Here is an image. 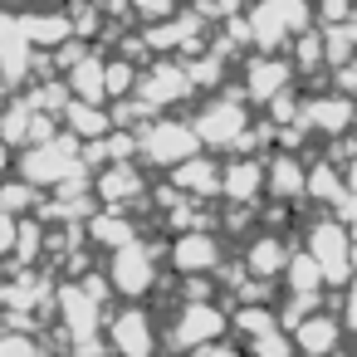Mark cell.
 <instances>
[{"mask_svg":"<svg viewBox=\"0 0 357 357\" xmlns=\"http://www.w3.org/2000/svg\"><path fill=\"white\" fill-rule=\"evenodd\" d=\"M191 128L201 137V152L211 157H235V152H250L255 137H269L274 128L269 123H255L250 103L240 93H211L196 113H191ZM264 157V152H259Z\"/></svg>","mask_w":357,"mask_h":357,"instance_id":"cell-1","label":"cell"},{"mask_svg":"<svg viewBox=\"0 0 357 357\" xmlns=\"http://www.w3.org/2000/svg\"><path fill=\"white\" fill-rule=\"evenodd\" d=\"M255 54H289V45L313 30V0H250L240 10Z\"/></svg>","mask_w":357,"mask_h":357,"instance_id":"cell-2","label":"cell"},{"mask_svg":"<svg viewBox=\"0 0 357 357\" xmlns=\"http://www.w3.org/2000/svg\"><path fill=\"white\" fill-rule=\"evenodd\" d=\"M230 333V308L220 298H181L172 313H167V328H162V347H172L176 357H191L201 352L206 342H220Z\"/></svg>","mask_w":357,"mask_h":357,"instance_id":"cell-3","label":"cell"},{"mask_svg":"<svg viewBox=\"0 0 357 357\" xmlns=\"http://www.w3.org/2000/svg\"><path fill=\"white\" fill-rule=\"evenodd\" d=\"M162 259H167V245H152V240H128L108 255L103 264V279L108 289L123 298V303H142L157 294V274H162Z\"/></svg>","mask_w":357,"mask_h":357,"instance_id":"cell-4","label":"cell"},{"mask_svg":"<svg viewBox=\"0 0 357 357\" xmlns=\"http://www.w3.org/2000/svg\"><path fill=\"white\" fill-rule=\"evenodd\" d=\"M79 172H89V162H84V142L69 137V132H54L45 142H30L15 157V176L30 181V186H40V191H54L69 176H79Z\"/></svg>","mask_w":357,"mask_h":357,"instance_id":"cell-5","label":"cell"},{"mask_svg":"<svg viewBox=\"0 0 357 357\" xmlns=\"http://www.w3.org/2000/svg\"><path fill=\"white\" fill-rule=\"evenodd\" d=\"M201 152V137H196V128H191V118H147L142 128H137V162H147V167H157V172H172V167H181V162H191Z\"/></svg>","mask_w":357,"mask_h":357,"instance_id":"cell-6","label":"cell"},{"mask_svg":"<svg viewBox=\"0 0 357 357\" xmlns=\"http://www.w3.org/2000/svg\"><path fill=\"white\" fill-rule=\"evenodd\" d=\"M303 250H308V255H313V264L323 269L328 289H342V284H347L357 245H352V235H347L342 215H333V211H318V215L303 225Z\"/></svg>","mask_w":357,"mask_h":357,"instance_id":"cell-7","label":"cell"},{"mask_svg":"<svg viewBox=\"0 0 357 357\" xmlns=\"http://www.w3.org/2000/svg\"><path fill=\"white\" fill-rule=\"evenodd\" d=\"M167 264H172L181 279H220V269L230 264V250H225V240H220L215 225H201V230L172 235Z\"/></svg>","mask_w":357,"mask_h":357,"instance_id":"cell-8","label":"cell"},{"mask_svg":"<svg viewBox=\"0 0 357 357\" xmlns=\"http://www.w3.org/2000/svg\"><path fill=\"white\" fill-rule=\"evenodd\" d=\"M103 337H108V352L113 357H162V323L142 303L113 308L108 323H103Z\"/></svg>","mask_w":357,"mask_h":357,"instance_id":"cell-9","label":"cell"},{"mask_svg":"<svg viewBox=\"0 0 357 357\" xmlns=\"http://www.w3.org/2000/svg\"><path fill=\"white\" fill-rule=\"evenodd\" d=\"M191 93H196V84H191V74H186L181 59H152V64H142L137 93H132V98L147 108V118H162L167 108L186 103Z\"/></svg>","mask_w":357,"mask_h":357,"instance_id":"cell-10","label":"cell"},{"mask_svg":"<svg viewBox=\"0 0 357 357\" xmlns=\"http://www.w3.org/2000/svg\"><path fill=\"white\" fill-rule=\"evenodd\" d=\"M298 123L308 128V137H347L357 128V98L342 93V89H323V93H303L298 103Z\"/></svg>","mask_w":357,"mask_h":357,"instance_id":"cell-11","label":"cell"},{"mask_svg":"<svg viewBox=\"0 0 357 357\" xmlns=\"http://www.w3.org/2000/svg\"><path fill=\"white\" fill-rule=\"evenodd\" d=\"M240 74H245V84H240V98L250 103V108H264V103H274L279 93H289L294 89V64H289V54H250L245 64H240Z\"/></svg>","mask_w":357,"mask_h":357,"instance_id":"cell-12","label":"cell"},{"mask_svg":"<svg viewBox=\"0 0 357 357\" xmlns=\"http://www.w3.org/2000/svg\"><path fill=\"white\" fill-rule=\"evenodd\" d=\"M289 255H294V245H289V235L284 230H269V225H259V230H250V240L240 245V269H245V279H259V284H279L284 279V264H289Z\"/></svg>","mask_w":357,"mask_h":357,"instance_id":"cell-13","label":"cell"},{"mask_svg":"<svg viewBox=\"0 0 357 357\" xmlns=\"http://www.w3.org/2000/svg\"><path fill=\"white\" fill-rule=\"evenodd\" d=\"M264 196H269V186H264V157L259 152H235L220 162V201L259 206Z\"/></svg>","mask_w":357,"mask_h":357,"instance_id":"cell-14","label":"cell"},{"mask_svg":"<svg viewBox=\"0 0 357 357\" xmlns=\"http://www.w3.org/2000/svg\"><path fill=\"white\" fill-rule=\"evenodd\" d=\"M35 40L25 35V15L10 10V15H0V79H6L10 89L30 84V69H35Z\"/></svg>","mask_w":357,"mask_h":357,"instance_id":"cell-15","label":"cell"},{"mask_svg":"<svg viewBox=\"0 0 357 357\" xmlns=\"http://www.w3.org/2000/svg\"><path fill=\"white\" fill-rule=\"evenodd\" d=\"M93 196H98V206H108V211L137 206V201L147 196V172H142V162H108V167H98Z\"/></svg>","mask_w":357,"mask_h":357,"instance_id":"cell-16","label":"cell"},{"mask_svg":"<svg viewBox=\"0 0 357 357\" xmlns=\"http://www.w3.org/2000/svg\"><path fill=\"white\" fill-rule=\"evenodd\" d=\"M289 337H294V352H298V357H342V337H347V323H342L337 313L318 308V313L298 318V323L289 328Z\"/></svg>","mask_w":357,"mask_h":357,"instance_id":"cell-17","label":"cell"},{"mask_svg":"<svg viewBox=\"0 0 357 357\" xmlns=\"http://www.w3.org/2000/svg\"><path fill=\"white\" fill-rule=\"evenodd\" d=\"M264 186L279 206L308 201V162L298 152H264Z\"/></svg>","mask_w":357,"mask_h":357,"instance_id":"cell-18","label":"cell"},{"mask_svg":"<svg viewBox=\"0 0 357 357\" xmlns=\"http://www.w3.org/2000/svg\"><path fill=\"white\" fill-rule=\"evenodd\" d=\"M167 186H176L186 201H220V157L196 152L191 162L167 172Z\"/></svg>","mask_w":357,"mask_h":357,"instance_id":"cell-19","label":"cell"},{"mask_svg":"<svg viewBox=\"0 0 357 357\" xmlns=\"http://www.w3.org/2000/svg\"><path fill=\"white\" fill-rule=\"evenodd\" d=\"M64 89H69V98L108 103V59H103L98 50H84V54L64 69Z\"/></svg>","mask_w":357,"mask_h":357,"instance_id":"cell-20","label":"cell"},{"mask_svg":"<svg viewBox=\"0 0 357 357\" xmlns=\"http://www.w3.org/2000/svg\"><path fill=\"white\" fill-rule=\"evenodd\" d=\"M59 118H64V132H69V137H79V142H103V137L113 132V113H108V103L69 98Z\"/></svg>","mask_w":357,"mask_h":357,"instance_id":"cell-21","label":"cell"},{"mask_svg":"<svg viewBox=\"0 0 357 357\" xmlns=\"http://www.w3.org/2000/svg\"><path fill=\"white\" fill-rule=\"evenodd\" d=\"M308 201H318V206H323V211H333V215L352 201L347 176H342V167H337V162H328V157L308 162Z\"/></svg>","mask_w":357,"mask_h":357,"instance_id":"cell-22","label":"cell"},{"mask_svg":"<svg viewBox=\"0 0 357 357\" xmlns=\"http://www.w3.org/2000/svg\"><path fill=\"white\" fill-rule=\"evenodd\" d=\"M25 15V35L35 40V50H59L74 40V25H69V10L64 6H50V10H20Z\"/></svg>","mask_w":357,"mask_h":357,"instance_id":"cell-23","label":"cell"},{"mask_svg":"<svg viewBox=\"0 0 357 357\" xmlns=\"http://www.w3.org/2000/svg\"><path fill=\"white\" fill-rule=\"evenodd\" d=\"M89 235L84 240H93L98 250H118V245H128V240H137V225H132V215L128 211H108V206H98V211H89V225H84Z\"/></svg>","mask_w":357,"mask_h":357,"instance_id":"cell-24","label":"cell"},{"mask_svg":"<svg viewBox=\"0 0 357 357\" xmlns=\"http://www.w3.org/2000/svg\"><path fill=\"white\" fill-rule=\"evenodd\" d=\"M279 284H284V294H308V298H323V289H328V279H323V269L313 264L308 250H294V255H289Z\"/></svg>","mask_w":357,"mask_h":357,"instance_id":"cell-25","label":"cell"},{"mask_svg":"<svg viewBox=\"0 0 357 357\" xmlns=\"http://www.w3.org/2000/svg\"><path fill=\"white\" fill-rule=\"evenodd\" d=\"M269 328H284L274 303H235L230 308V333H240V342H250V337H259Z\"/></svg>","mask_w":357,"mask_h":357,"instance_id":"cell-26","label":"cell"},{"mask_svg":"<svg viewBox=\"0 0 357 357\" xmlns=\"http://www.w3.org/2000/svg\"><path fill=\"white\" fill-rule=\"evenodd\" d=\"M289 64H294V74H298V79H308V74L328 69V50H323V30H318V25H313V30H303V35L289 45Z\"/></svg>","mask_w":357,"mask_h":357,"instance_id":"cell-27","label":"cell"},{"mask_svg":"<svg viewBox=\"0 0 357 357\" xmlns=\"http://www.w3.org/2000/svg\"><path fill=\"white\" fill-rule=\"evenodd\" d=\"M0 357H50V352H45V337L35 328H6V337H0Z\"/></svg>","mask_w":357,"mask_h":357,"instance_id":"cell-28","label":"cell"},{"mask_svg":"<svg viewBox=\"0 0 357 357\" xmlns=\"http://www.w3.org/2000/svg\"><path fill=\"white\" fill-rule=\"evenodd\" d=\"M245 352H250V357H298V352H294L289 328H269V333L250 337V342H245Z\"/></svg>","mask_w":357,"mask_h":357,"instance_id":"cell-29","label":"cell"},{"mask_svg":"<svg viewBox=\"0 0 357 357\" xmlns=\"http://www.w3.org/2000/svg\"><path fill=\"white\" fill-rule=\"evenodd\" d=\"M313 25H357V0H313Z\"/></svg>","mask_w":357,"mask_h":357,"instance_id":"cell-30","label":"cell"},{"mask_svg":"<svg viewBox=\"0 0 357 357\" xmlns=\"http://www.w3.org/2000/svg\"><path fill=\"white\" fill-rule=\"evenodd\" d=\"M128 6H132V15L142 25H157V20H167V15L181 10V0H128Z\"/></svg>","mask_w":357,"mask_h":357,"instance_id":"cell-31","label":"cell"},{"mask_svg":"<svg viewBox=\"0 0 357 357\" xmlns=\"http://www.w3.org/2000/svg\"><path fill=\"white\" fill-rule=\"evenodd\" d=\"M342 323H347V333H357V255H352V274H347V284H342Z\"/></svg>","mask_w":357,"mask_h":357,"instance_id":"cell-32","label":"cell"},{"mask_svg":"<svg viewBox=\"0 0 357 357\" xmlns=\"http://www.w3.org/2000/svg\"><path fill=\"white\" fill-rule=\"evenodd\" d=\"M191 357H250V352H245V342H225V337H220V342H206V347L191 352Z\"/></svg>","mask_w":357,"mask_h":357,"instance_id":"cell-33","label":"cell"},{"mask_svg":"<svg viewBox=\"0 0 357 357\" xmlns=\"http://www.w3.org/2000/svg\"><path fill=\"white\" fill-rule=\"evenodd\" d=\"M337 215H342V225H347V235H352V245H357V196H352V201H347Z\"/></svg>","mask_w":357,"mask_h":357,"instance_id":"cell-34","label":"cell"},{"mask_svg":"<svg viewBox=\"0 0 357 357\" xmlns=\"http://www.w3.org/2000/svg\"><path fill=\"white\" fill-rule=\"evenodd\" d=\"M0 181H6V147H0Z\"/></svg>","mask_w":357,"mask_h":357,"instance_id":"cell-35","label":"cell"},{"mask_svg":"<svg viewBox=\"0 0 357 357\" xmlns=\"http://www.w3.org/2000/svg\"><path fill=\"white\" fill-rule=\"evenodd\" d=\"M6 93H10V84H6V79H0V103H6Z\"/></svg>","mask_w":357,"mask_h":357,"instance_id":"cell-36","label":"cell"},{"mask_svg":"<svg viewBox=\"0 0 357 357\" xmlns=\"http://www.w3.org/2000/svg\"><path fill=\"white\" fill-rule=\"evenodd\" d=\"M0 337H6V323H0Z\"/></svg>","mask_w":357,"mask_h":357,"instance_id":"cell-37","label":"cell"},{"mask_svg":"<svg viewBox=\"0 0 357 357\" xmlns=\"http://www.w3.org/2000/svg\"><path fill=\"white\" fill-rule=\"evenodd\" d=\"M59 357H69V352H59Z\"/></svg>","mask_w":357,"mask_h":357,"instance_id":"cell-38","label":"cell"}]
</instances>
